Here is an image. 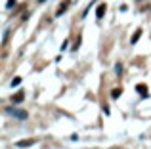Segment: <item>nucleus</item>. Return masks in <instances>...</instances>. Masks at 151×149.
<instances>
[{"mask_svg":"<svg viewBox=\"0 0 151 149\" xmlns=\"http://www.w3.org/2000/svg\"><path fill=\"white\" fill-rule=\"evenodd\" d=\"M6 111L10 113V115H14V117H17V119H21V120L29 117V115H27V111H23V109H14V107H6Z\"/></svg>","mask_w":151,"mask_h":149,"instance_id":"obj_1","label":"nucleus"},{"mask_svg":"<svg viewBox=\"0 0 151 149\" xmlns=\"http://www.w3.org/2000/svg\"><path fill=\"white\" fill-rule=\"evenodd\" d=\"M67 6H69V0H63V2L59 4V8L55 10V15H58V17H59V15H63L67 11Z\"/></svg>","mask_w":151,"mask_h":149,"instance_id":"obj_2","label":"nucleus"},{"mask_svg":"<svg viewBox=\"0 0 151 149\" xmlns=\"http://www.w3.org/2000/svg\"><path fill=\"white\" fill-rule=\"evenodd\" d=\"M136 92L140 94L142 97H147V96H149V92H147V86H145V84H138V86H136Z\"/></svg>","mask_w":151,"mask_h":149,"instance_id":"obj_3","label":"nucleus"},{"mask_svg":"<svg viewBox=\"0 0 151 149\" xmlns=\"http://www.w3.org/2000/svg\"><path fill=\"white\" fill-rule=\"evenodd\" d=\"M105 10H107V4H100V6H98V10H96V17L101 19L103 15H105Z\"/></svg>","mask_w":151,"mask_h":149,"instance_id":"obj_4","label":"nucleus"},{"mask_svg":"<svg viewBox=\"0 0 151 149\" xmlns=\"http://www.w3.org/2000/svg\"><path fill=\"white\" fill-rule=\"evenodd\" d=\"M33 143H35V140L31 138V140H21V142H17L15 145H17V147H31Z\"/></svg>","mask_w":151,"mask_h":149,"instance_id":"obj_5","label":"nucleus"},{"mask_svg":"<svg viewBox=\"0 0 151 149\" xmlns=\"http://www.w3.org/2000/svg\"><path fill=\"white\" fill-rule=\"evenodd\" d=\"M140 37H142V29H136V31H134V34H132V38H130V42L136 44V42L140 40Z\"/></svg>","mask_w":151,"mask_h":149,"instance_id":"obj_6","label":"nucleus"},{"mask_svg":"<svg viewBox=\"0 0 151 149\" xmlns=\"http://www.w3.org/2000/svg\"><path fill=\"white\" fill-rule=\"evenodd\" d=\"M23 100H25V94L23 92H17L15 96H12V101H14V103H19V101H23Z\"/></svg>","mask_w":151,"mask_h":149,"instance_id":"obj_7","label":"nucleus"},{"mask_svg":"<svg viewBox=\"0 0 151 149\" xmlns=\"http://www.w3.org/2000/svg\"><path fill=\"white\" fill-rule=\"evenodd\" d=\"M121 92H122L121 88H113V90H111V97H115V100H117V97L121 96Z\"/></svg>","mask_w":151,"mask_h":149,"instance_id":"obj_8","label":"nucleus"},{"mask_svg":"<svg viewBox=\"0 0 151 149\" xmlns=\"http://www.w3.org/2000/svg\"><path fill=\"white\" fill-rule=\"evenodd\" d=\"M115 73H117V77H121V74H122V63L115 65Z\"/></svg>","mask_w":151,"mask_h":149,"instance_id":"obj_9","label":"nucleus"},{"mask_svg":"<svg viewBox=\"0 0 151 149\" xmlns=\"http://www.w3.org/2000/svg\"><path fill=\"white\" fill-rule=\"evenodd\" d=\"M15 2H17V0H8V2H6V8H8V10H12V8L15 6Z\"/></svg>","mask_w":151,"mask_h":149,"instance_id":"obj_10","label":"nucleus"},{"mask_svg":"<svg viewBox=\"0 0 151 149\" xmlns=\"http://www.w3.org/2000/svg\"><path fill=\"white\" fill-rule=\"evenodd\" d=\"M19 82H21V78H19V77H15V78H14V80H12V86H14V88H15V86H17V84H19Z\"/></svg>","mask_w":151,"mask_h":149,"instance_id":"obj_11","label":"nucleus"},{"mask_svg":"<svg viewBox=\"0 0 151 149\" xmlns=\"http://www.w3.org/2000/svg\"><path fill=\"white\" fill-rule=\"evenodd\" d=\"M111 149H121V147H111Z\"/></svg>","mask_w":151,"mask_h":149,"instance_id":"obj_12","label":"nucleus"},{"mask_svg":"<svg viewBox=\"0 0 151 149\" xmlns=\"http://www.w3.org/2000/svg\"><path fill=\"white\" fill-rule=\"evenodd\" d=\"M40 2H44V0H40Z\"/></svg>","mask_w":151,"mask_h":149,"instance_id":"obj_13","label":"nucleus"}]
</instances>
